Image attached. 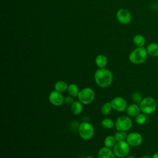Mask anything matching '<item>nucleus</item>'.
Segmentation results:
<instances>
[{
  "mask_svg": "<svg viewBox=\"0 0 158 158\" xmlns=\"http://www.w3.org/2000/svg\"><path fill=\"white\" fill-rule=\"evenodd\" d=\"M96 83L101 88H106L110 86L113 80L112 72L105 68H99L94 75Z\"/></svg>",
  "mask_w": 158,
  "mask_h": 158,
  "instance_id": "f257e3e1",
  "label": "nucleus"
},
{
  "mask_svg": "<svg viewBox=\"0 0 158 158\" xmlns=\"http://www.w3.org/2000/svg\"><path fill=\"white\" fill-rule=\"evenodd\" d=\"M146 48L144 47H137L129 54V60L134 64H141L144 63L148 57Z\"/></svg>",
  "mask_w": 158,
  "mask_h": 158,
  "instance_id": "f03ea898",
  "label": "nucleus"
},
{
  "mask_svg": "<svg viewBox=\"0 0 158 158\" xmlns=\"http://www.w3.org/2000/svg\"><path fill=\"white\" fill-rule=\"evenodd\" d=\"M139 106L141 111L146 115L153 114L157 109V102L156 100L151 96L144 98Z\"/></svg>",
  "mask_w": 158,
  "mask_h": 158,
  "instance_id": "7ed1b4c3",
  "label": "nucleus"
},
{
  "mask_svg": "<svg viewBox=\"0 0 158 158\" xmlns=\"http://www.w3.org/2000/svg\"><path fill=\"white\" fill-rule=\"evenodd\" d=\"M78 133L80 136L85 140L91 139L94 133L93 126L89 122H82L78 127Z\"/></svg>",
  "mask_w": 158,
  "mask_h": 158,
  "instance_id": "20e7f679",
  "label": "nucleus"
},
{
  "mask_svg": "<svg viewBox=\"0 0 158 158\" xmlns=\"http://www.w3.org/2000/svg\"><path fill=\"white\" fill-rule=\"evenodd\" d=\"M78 101L83 104H89L91 103L95 98V93L93 89L90 88H85L79 91L77 96Z\"/></svg>",
  "mask_w": 158,
  "mask_h": 158,
  "instance_id": "39448f33",
  "label": "nucleus"
},
{
  "mask_svg": "<svg viewBox=\"0 0 158 158\" xmlns=\"http://www.w3.org/2000/svg\"><path fill=\"white\" fill-rule=\"evenodd\" d=\"M113 152L117 157H125L130 152V145L125 141L117 142L113 148Z\"/></svg>",
  "mask_w": 158,
  "mask_h": 158,
  "instance_id": "423d86ee",
  "label": "nucleus"
},
{
  "mask_svg": "<svg viewBox=\"0 0 158 158\" xmlns=\"http://www.w3.org/2000/svg\"><path fill=\"white\" fill-rule=\"evenodd\" d=\"M132 120L130 117L126 115L120 116L117 118L115 123V127L118 131H128L132 127Z\"/></svg>",
  "mask_w": 158,
  "mask_h": 158,
  "instance_id": "0eeeda50",
  "label": "nucleus"
},
{
  "mask_svg": "<svg viewBox=\"0 0 158 158\" xmlns=\"http://www.w3.org/2000/svg\"><path fill=\"white\" fill-rule=\"evenodd\" d=\"M112 109L118 112H123L127 108V102L126 100L120 96L114 98L110 101Z\"/></svg>",
  "mask_w": 158,
  "mask_h": 158,
  "instance_id": "6e6552de",
  "label": "nucleus"
},
{
  "mask_svg": "<svg viewBox=\"0 0 158 158\" xmlns=\"http://www.w3.org/2000/svg\"><path fill=\"white\" fill-rule=\"evenodd\" d=\"M126 141L131 147H136L141 144L143 137L141 134L137 132H131L127 135Z\"/></svg>",
  "mask_w": 158,
  "mask_h": 158,
  "instance_id": "1a4fd4ad",
  "label": "nucleus"
},
{
  "mask_svg": "<svg viewBox=\"0 0 158 158\" xmlns=\"http://www.w3.org/2000/svg\"><path fill=\"white\" fill-rule=\"evenodd\" d=\"M117 20L122 24L127 25L130 23L131 20V15L130 12L125 9H120L116 13Z\"/></svg>",
  "mask_w": 158,
  "mask_h": 158,
  "instance_id": "9d476101",
  "label": "nucleus"
},
{
  "mask_svg": "<svg viewBox=\"0 0 158 158\" xmlns=\"http://www.w3.org/2000/svg\"><path fill=\"white\" fill-rule=\"evenodd\" d=\"M49 102L55 106H60L63 104L64 102V98L61 93L56 90L52 91L49 94Z\"/></svg>",
  "mask_w": 158,
  "mask_h": 158,
  "instance_id": "9b49d317",
  "label": "nucleus"
},
{
  "mask_svg": "<svg viewBox=\"0 0 158 158\" xmlns=\"http://www.w3.org/2000/svg\"><path fill=\"white\" fill-rule=\"evenodd\" d=\"M141 109L139 106L137 104H131L127 106L126 109V112L129 117H135L140 113Z\"/></svg>",
  "mask_w": 158,
  "mask_h": 158,
  "instance_id": "f8f14e48",
  "label": "nucleus"
},
{
  "mask_svg": "<svg viewBox=\"0 0 158 158\" xmlns=\"http://www.w3.org/2000/svg\"><path fill=\"white\" fill-rule=\"evenodd\" d=\"M98 158H115V156L113 151L104 146L99 149L98 154Z\"/></svg>",
  "mask_w": 158,
  "mask_h": 158,
  "instance_id": "ddd939ff",
  "label": "nucleus"
},
{
  "mask_svg": "<svg viewBox=\"0 0 158 158\" xmlns=\"http://www.w3.org/2000/svg\"><path fill=\"white\" fill-rule=\"evenodd\" d=\"M148 54L151 57H158V44L151 43L146 47Z\"/></svg>",
  "mask_w": 158,
  "mask_h": 158,
  "instance_id": "4468645a",
  "label": "nucleus"
},
{
  "mask_svg": "<svg viewBox=\"0 0 158 158\" xmlns=\"http://www.w3.org/2000/svg\"><path fill=\"white\" fill-rule=\"evenodd\" d=\"M146 42L144 36L140 34L136 35L133 38V43L136 47H144Z\"/></svg>",
  "mask_w": 158,
  "mask_h": 158,
  "instance_id": "2eb2a0df",
  "label": "nucleus"
},
{
  "mask_svg": "<svg viewBox=\"0 0 158 158\" xmlns=\"http://www.w3.org/2000/svg\"><path fill=\"white\" fill-rule=\"evenodd\" d=\"M96 65L99 68H104L107 63V57L103 54H99L95 58Z\"/></svg>",
  "mask_w": 158,
  "mask_h": 158,
  "instance_id": "dca6fc26",
  "label": "nucleus"
},
{
  "mask_svg": "<svg viewBox=\"0 0 158 158\" xmlns=\"http://www.w3.org/2000/svg\"><path fill=\"white\" fill-rule=\"evenodd\" d=\"M83 110L82 103L78 101H74L71 105V111L74 115H79Z\"/></svg>",
  "mask_w": 158,
  "mask_h": 158,
  "instance_id": "f3484780",
  "label": "nucleus"
},
{
  "mask_svg": "<svg viewBox=\"0 0 158 158\" xmlns=\"http://www.w3.org/2000/svg\"><path fill=\"white\" fill-rule=\"evenodd\" d=\"M68 88V85L67 83L63 80H59L57 81L55 84H54V89L58 92L60 93H64L66 90H67Z\"/></svg>",
  "mask_w": 158,
  "mask_h": 158,
  "instance_id": "a211bd4d",
  "label": "nucleus"
},
{
  "mask_svg": "<svg viewBox=\"0 0 158 158\" xmlns=\"http://www.w3.org/2000/svg\"><path fill=\"white\" fill-rule=\"evenodd\" d=\"M67 92L69 94L70 96H72L73 98L77 97L78 93H79V88L78 86L75 84V83H72L68 86L67 88Z\"/></svg>",
  "mask_w": 158,
  "mask_h": 158,
  "instance_id": "6ab92c4d",
  "label": "nucleus"
},
{
  "mask_svg": "<svg viewBox=\"0 0 158 158\" xmlns=\"http://www.w3.org/2000/svg\"><path fill=\"white\" fill-rule=\"evenodd\" d=\"M116 143L117 142L115 139L114 136H112V135L106 136L104 140V144L105 147H107L110 149L111 148H114V146H115Z\"/></svg>",
  "mask_w": 158,
  "mask_h": 158,
  "instance_id": "aec40b11",
  "label": "nucleus"
},
{
  "mask_svg": "<svg viewBox=\"0 0 158 158\" xmlns=\"http://www.w3.org/2000/svg\"><path fill=\"white\" fill-rule=\"evenodd\" d=\"M101 126L106 129H110L115 126V123L112 119L106 118L101 121Z\"/></svg>",
  "mask_w": 158,
  "mask_h": 158,
  "instance_id": "412c9836",
  "label": "nucleus"
},
{
  "mask_svg": "<svg viewBox=\"0 0 158 158\" xmlns=\"http://www.w3.org/2000/svg\"><path fill=\"white\" fill-rule=\"evenodd\" d=\"M112 109V107L110 102H106L101 107V112L103 115H107L110 113Z\"/></svg>",
  "mask_w": 158,
  "mask_h": 158,
  "instance_id": "4be33fe9",
  "label": "nucleus"
},
{
  "mask_svg": "<svg viewBox=\"0 0 158 158\" xmlns=\"http://www.w3.org/2000/svg\"><path fill=\"white\" fill-rule=\"evenodd\" d=\"M114 136L115 138L116 142H120V141H125V139H126L127 138V135L126 134L125 131H118L117 133H115Z\"/></svg>",
  "mask_w": 158,
  "mask_h": 158,
  "instance_id": "5701e85b",
  "label": "nucleus"
},
{
  "mask_svg": "<svg viewBox=\"0 0 158 158\" xmlns=\"http://www.w3.org/2000/svg\"><path fill=\"white\" fill-rule=\"evenodd\" d=\"M147 121L146 114L142 113L139 114L137 116L135 117V122L138 125H143Z\"/></svg>",
  "mask_w": 158,
  "mask_h": 158,
  "instance_id": "b1692460",
  "label": "nucleus"
},
{
  "mask_svg": "<svg viewBox=\"0 0 158 158\" xmlns=\"http://www.w3.org/2000/svg\"><path fill=\"white\" fill-rule=\"evenodd\" d=\"M131 99L135 104H139L143 98V96H142V95L140 93L135 92V93H133V94L131 96Z\"/></svg>",
  "mask_w": 158,
  "mask_h": 158,
  "instance_id": "393cba45",
  "label": "nucleus"
},
{
  "mask_svg": "<svg viewBox=\"0 0 158 158\" xmlns=\"http://www.w3.org/2000/svg\"><path fill=\"white\" fill-rule=\"evenodd\" d=\"M64 102L67 104H68V105H72V103L74 102V101H73V97L72 96H66L65 98H64Z\"/></svg>",
  "mask_w": 158,
  "mask_h": 158,
  "instance_id": "a878e982",
  "label": "nucleus"
},
{
  "mask_svg": "<svg viewBox=\"0 0 158 158\" xmlns=\"http://www.w3.org/2000/svg\"><path fill=\"white\" fill-rule=\"evenodd\" d=\"M152 158H158V152H156L154 153L152 156L151 157Z\"/></svg>",
  "mask_w": 158,
  "mask_h": 158,
  "instance_id": "bb28decb",
  "label": "nucleus"
},
{
  "mask_svg": "<svg viewBox=\"0 0 158 158\" xmlns=\"http://www.w3.org/2000/svg\"><path fill=\"white\" fill-rule=\"evenodd\" d=\"M141 158H152V157H151L149 156H144L141 157Z\"/></svg>",
  "mask_w": 158,
  "mask_h": 158,
  "instance_id": "cd10ccee",
  "label": "nucleus"
},
{
  "mask_svg": "<svg viewBox=\"0 0 158 158\" xmlns=\"http://www.w3.org/2000/svg\"><path fill=\"white\" fill-rule=\"evenodd\" d=\"M125 158H136V157H135L134 156H127V157H126Z\"/></svg>",
  "mask_w": 158,
  "mask_h": 158,
  "instance_id": "c85d7f7f",
  "label": "nucleus"
},
{
  "mask_svg": "<svg viewBox=\"0 0 158 158\" xmlns=\"http://www.w3.org/2000/svg\"><path fill=\"white\" fill-rule=\"evenodd\" d=\"M85 158H94V157H93V156H88L86 157Z\"/></svg>",
  "mask_w": 158,
  "mask_h": 158,
  "instance_id": "c756f323",
  "label": "nucleus"
},
{
  "mask_svg": "<svg viewBox=\"0 0 158 158\" xmlns=\"http://www.w3.org/2000/svg\"><path fill=\"white\" fill-rule=\"evenodd\" d=\"M157 9L158 10V1H157Z\"/></svg>",
  "mask_w": 158,
  "mask_h": 158,
  "instance_id": "7c9ffc66",
  "label": "nucleus"
}]
</instances>
